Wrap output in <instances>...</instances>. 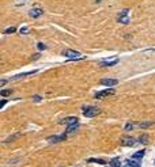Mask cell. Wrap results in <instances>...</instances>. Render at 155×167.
<instances>
[{"instance_id":"cell-14","label":"cell","mask_w":155,"mask_h":167,"mask_svg":"<svg viewBox=\"0 0 155 167\" xmlns=\"http://www.w3.org/2000/svg\"><path fill=\"white\" fill-rule=\"evenodd\" d=\"M144 154H146V151H144V149H142V151H137V152H135V154L132 155V158H131V159H136V160H140L143 156H144Z\"/></svg>"},{"instance_id":"cell-12","label":"cell","mask_w":155,"mask_h":167,"mask_svg":"<svg viewBox=\"0 0 155 167\" xmlns=\"http://www.w3.org/2000/svg\"><path fill=\"white\" fill-rule=\"evenodd\" d=\"M125 164L128 167H140L142 166L140 160H136V159H128V160L125 162Z\"/></svg>"},{"instance_id":"cell-26","label":"cell","mask_w":155,"mask_h":167,"mask_svg":"<svg viewBox=\"0 0 155 167\" xmlns=\"http://www.w3.org/2000/svg\"><path fill=\"white\" fill-rule=\"evenodd\" d=\"M6 83H7V80H1V82H0V87H3Z\"/></svg>"},{"instance_id":"cell-20","label":"cell","mask_w":155,"mask_h":167,"mask_svg":"<svg viewBox=\"0 0 155 167\" xmlns=\"http://www.w3.org/2000/svg\"><path fill=\"white\" fill-rule=\"evenodd\" d=\"M37 48H38L40 50H45V49H46V45H45V43H42V42H40V43L37 45Z\"/></svg>"},{"instance_id":"cell-10","label":"cell","mask_w":155,"mask_h":167,"mask_svg":"<svg viewBox=\"0 0 155 167\" xmlns=\"http://www.w3.org/2000/svg\"><path fill=\"white\" fill-rule=\"evenodd\" d=\"M34 74H37V71H36V69H34V71H29V72H23V74H19V75H15V76L11 78V80H18V79H20V78L30 76V75H34Z\"/></svg>"},{"instance_id":"cell-1","label":"cell","mask_w":155,"mask_h":167,"mask_svg":"<svg viewBox=\"0 0 155 167\" xmlns=\"http://www.w3.org/2000/svg\"><path fill=\"white\" fill-rule=\"evenodd\" d=\"M99 113H101V110L95 106H84L83 107V116L87 118H93L95 116H98Z\"/></svg>"},{"instance_id":"cell-27","label":"cell","mask_w":155,"mask_h":167,"mask_svg":"<svg viewBox=\"0 0 155 167\" xmlns=\"http://www.w3.org/2000/svg\"><path fill=\"white\" fill-rule=\"evenodd\" d=\"M97 1H98V0H97Z\"/></svg>"},{"instance_id":"cell-28","label":"cell","mask_w":155,"mask_h":167,"mask_svg":"<svg viewBox=\"0 0 155 167\" xmlns=\"http://www.w3.org/2000/svg\"><path fill=\"white\" fill-rule=\"evenodd\" d=\"M109 167H110V166H109Z\"/></svg>"},{"instance_id":"cell-6","label":"cell","mask_w":155,"mask_h":167,"mask_svg":"<svg viewBox=\"0 0 155 167\" xmlns=\"http://www.w3.org/2000/svg\"><path fill=\"white\" fill-rule=\"evenodd\" d=\"M42 15H44V10H41V8H31L30 11H29V16L33 19L40 18Z\"/></svg>"},{"instance_id":"cell-3","label":"cell","mask_w":155,"mask_h":167,"mask_svg":"<svg viewBox=\"0 0 155 167\" xmlns=\"http://www.w3.org/2000/svg\"><path fill=\"white\" fill-rule=\"evenodd\" d=\"M128 10H124V11H121V12L118 14L117 16V20L120 23H123V25H128L129 23V16H128Z\"/></svg>"},{"instance_id":"cell-9","label":"cell","mask_w":155,"mask_h":167,"mask_svg":"<svg viewBox=\"0 0 155 167\" xmlns=\"http://www.w3.org/2000/svg\"><path fill=\"white\" fill-rule=\"evenodd\" d=\"M60 124H64V125H74V124H78V118L76 117H67L60 121Z\"/></svg>"},{"instance_id":"cell-17","label":"cell","mask_w":155,"mask_h":167,"mask_svg":"<svg viewBox=\"0 0 155 167\" xmlns=\"http://www.w3.org/2000/svg\"><path fill=\"white\" fill-rule=\"evenodd\" d=\"M11 94H13V90H1L0 91L1 97H7V95H11Z\"/></svg>"},{"instance_id":"cell-16","label":"cell","mask_w":155,"mask_h":167,"mask_svg":"<svg viewBox=\"0 0 155 167\" xmlns=\"http://www.w3.org/2000/svg\"><path fill=\"white\" fill-rule=\"evenodd\" d=\"M88 163H98V164H105V160L104 159H94V158H91V159H88Z\"/></svg>"},{"instance_id":"cell-21","label":"cell","mask_w":155,"mask_h":167,"mask_svg":"<svg viewBox=\"0 0 155 167\" xmlns=\"http://www.w3.org/2000/svg\"><path fill=\"white\" fill-rule=\"evenodd\" d=\"M135 126H136V125H133V124H127L125 125V130H131V129H133V128H135Z\"/></svg>"},{"instance_id":"cell-13","label":"cell","mask_w":155,"mask_h":167,"mask_svg":"<svg viewBox=\"0 0 155 167\" xmlns=\"http://www.w3.org/2000/svg\"><path fill=\"white\" fill-rule=\"evenodd\" d=\"M78 128H79V124L69 125L68 128H67V130H65V135H71V133H74V132H76V130H78Z\"/></svg>"},{"instance_id":"cell-23","label":"cell","mask_w":155,"mask_h":167,"mask_svg":"<svg viewBox=\"0 0 155 167\" xmlns=\"http://www.w3.org/2000/svg\"><path fill=\"white\" fill-rule=\"evenodd\" d=\"M27 33H29V29H27V27H22V29H20V34H27Z\"/></svg>"},{"instance_id":"cell-8","label":"cell","mask_w":155,"mask_h":167,"mask_svg":"<svg viewBox=\"0 0 155 167\" xmlns=\"http://www.w3.org/2000/svg\"><path fill=\"white\" fill-rule=\"evenodd\" d=\"M118 61H120L118 57H114L113 60H109V59H108V60H104V61L99 62V65H101V67H113V65L118 64Z\"/></svg>"},{"instance_id":"cell-19","label":"cell","mask_w":155,"mask_h":167,"mask_svg":"<svg viewBox=\"0 0 155 167\" xmlns=\"http://www.w3.org/2000/svg\"><path fill=\"white\" fill-rule=\"evenodd\" d=\"M15 30H16L15 27H8V29H6L3 33H4V34H11V33H15Z\"/></svg>"},{"instance_id":"cell-5","label":"cell","mask_w":155,"mask_h":167,"mask_svg":"<svg viewBox=\"0 0 155 167\" xmlns=\"http://www.w3.org/2000/svg\"><path fill=\"white\" fill-rule=\"evenodd\" d=\"M67 139V135H60V136H49L48 137V143L50 144H56V143H60V141H64Z\"/></svg>"},{"instance_id":"cell-2","label":"cell","mask_w":155,"mask_h":167,"mask_svg":"<svg viewBox=\"0 0 155 167\" xmlns=\"http://www.w3.org/2000/svg\"><path fill=\"white\" fill-rule=\"evenodd\" d=\"M61 55L64 56V57L69 59V60H82V59H83V56H82L79 52L72 50V49H64L61 52Z\"/></svg>"},{"instance_id":"cell-25","label":"cell","mask_w":155,"mask_h":167,"mask_svg":"<svg viewBox=\"0 0 155 167\" xmlns=\"http://www.w3.org/2000/svg\"><path fill=\"white\" fill-rule=\"evenodd\" d=\"M6 103H7V101L6 99H3V101H1V103H0V109H3V107L6 106Z\"/></svg>"},{"instance_id":"cell-11","label":"cell","mask_w":155,"mask_h":167,"mask_svg":"<svg viewBox=\"0 0 155 167\" xmlns=\"http://www.w3.org/2000/svg\"><path fill=\"white\" fill-rule=\"evenodd\" d=\"M123 144L127 145V147H133V145L137 144V143H136V140L132 139V137H124V139H123Z\"/></svg>"},{"instance_id":"cell-4","label":"cell","mask_w":155,"mask_h":167,"mask_svg":"<svg viewBox=\"0 0 155 167\" xmlns=\"http://www.w3.org/2000/svg\"><path fill=\"white\" fill-rule=\"evenodd\" d=\"M114 93H116V91H114V88H106V90H102V91L95 93V98L102 99V98H105V97H108V95H113Z\"/></svg>"},{"instance_id":"cell-22","label":"cell","mask_w":155,"mask_h":167,"mask_svg":"<svg viewBox=\"0 0 155 167\" xmlns=\"http://www.w3.org/2000/svg\"><path fill=\"white\" fill-rule=\"evenodd\" d=\"M139 141H140V143H144V144H146V141H147V136H146V135L140 136V137H139Z\"/></svg>"},{"instance_id":"cell-7","label":"cell","mask_w":155,"mask_h":167,"mask_svg":"<svg viewBox=\"0 0 155 167\" xmlns=\"http://www.w3.org/2000/svg\"><path fill=\"white\" fill-rule=\"evenodd\" d=\"M101 84H102V86L109 87V88H112V87L117 86L118 80L117 79H102V80H101Z\"/></svg>"},{"instance_id":"cell-18","label":"cell","mask_w":155,"mask_h":167,"mask_svg":"<svg viewBox=\"0 0 155 167\" xmlns=\"http://www.w3.org/2000/svg\"><path fill=\"white\" fill-rule=\"evenodd\" d=\"M151 125H154V122L151 121V122H143V124H137V126H140V128H147V126H151Z\"/></svg>"},{"instance_id":"cell-29","label":"cell","mask_w":155,"mask_h":167,"mask_svg":"<svg viewBox=\"0 0 155 167\" xmlns=\"http://www.w3.org/2000/svg\"><path fill=\"white\" fill-rule=\"evenodd\" d=\"M127 167H128V166H127Z\"/></svg>"},{"instance_id":"cell-15","label":"cell","mask_w":155,"mask_h":167,"mask_svg":"<svg viewBox=\"0 0 155 167\" xmlns=\"http://www.w3.org/2000/svg\"><path fill=\"white\" fill-rule=\"evenodd\" d=\"M110 167H121L120 158H113L112 160H110Z\"/></svg>"},{"instance_id":"cell-24","label":"cell","mask_w":155,"mask_h":167,"mask_svg":"<svg viewBox=\"0 0 155 167\" xmlns=\"http://www.w3.org/2000/svg\"><path fill=\"white\" fill-rule=\"evenodd\" d=\"M33 101H34V102H40V101H41V97H40V95H34V97H33Z\"/></svg>"}]
</instances>
